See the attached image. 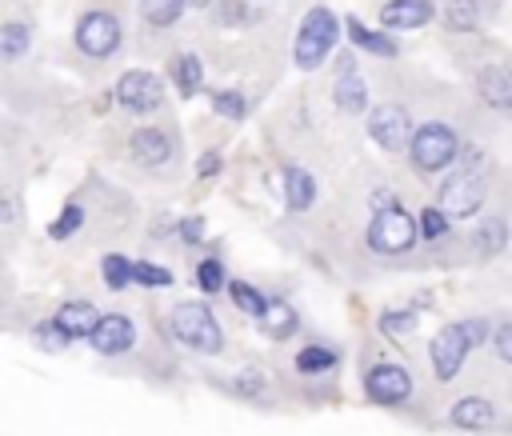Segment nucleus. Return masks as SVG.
Masks as SVG:
<instances>
[{
	"label": "nucleus",
	"mask_w": 512,
	"mask_h": 436,
	"mask_svg": "<svg viewBox=\"0 0 512 436\" xmlns=\"http://www.w3.org/2000/svg\"><path fill=\"white\" fill-rule=\"evenodd\" d=\"M336 364V356H332V348H320V344H308V348H300L296 352V368L304 372V376H312V372H328Z\"/></svg>",
	"instance_id": "5701e85b"
},
{
	"label": "nucleus",
	"mask_w": 512,
	"mask_h": 436,
	"mask_svg": "<svg viewBox=\"0 0 512 436\" xmlns=\"http://www.w3.org/2000/svg\"><path fill=\"white\" fill-rule=\"evenodd\" d=\"M380 20L388 28H420L432 20V0H388L380 8Z\"/></svg>",
	"instance_id": "f8f14e48"
},
{
	"label": "nucleus",
	"mask_w": 512,
	"mask_h": 436,
	"mask_svg": "<svg viewBox=\"0 0 512 436\" xmlns=\"http://www.w3.org/2000/svg\"><path fill=\"white\" fill-rule=\"evenodd\" d=\"M380 328H384L388 336H408V332L416 328V312H384V316H380Z\"/></svg>",
	"instance_id": "72a5a7b5"
},
{
	"label": "nucleus",
	"mask_w": 512,
	"mask_h": 436,
	"mask_svg": "<svg viewBox=\"0 0 512 436\" xmlns=\"http://www.w3.org/2000/svg\"><path fill=\"white\" fill-rule=\"evenodd\" d=\"M468 348H472V344H468V336H464L460 324L436 332V336H432V368H436V376H440V380H452V376L460 372Z\"/></svg>",
	"instance_id": "1a4fd4ad"
},
{
	"label": "nucleus",
	"mask_w": 512,
	"mask_h": 436,
	"mask_svg": "<svg viewBox=\"0 0 512 436\" xmlns=\"http://www.w3.org/2000/svg\"><path fill=\"white\" fill-rule=\"evenodd\" d=\"M240 388H260V372H244L240 376Z\"/></svg>",
	"instance_id": "79ce46f5"
},
{
	"label": "nucleus",
	"mask_w": 512,
	"mask_h": 436,
	"mask_svg": "<svg viewBox=\"0 0 512 436\" xmlns=\"http://www.w3.org/2000/svg\"><path fill=\"white\" fill-rule=\"evenodd\" d=\"M212 108H216L220 116H228V120H244V116H248V104H244L240 92H216V96H212Z\"/></svg>",
	"instance_id": "7c9ffc66"
},
{
	"label": "nucleus",
	"mask_w": 512,
	"mask_h": 436,
	"mask_svg": "<svg viewBox=\"0 0 512 436\" xmlns=\"http://www.w3.org/2000/svg\"><path fill=\"white\" fill-rule=\"evenodd\" d=\"M172 76H176L180 96H196V92L204 88V68H200V60H196L192 52H180V56L172 60Z\"/></svg>",
	"instance_id": "f3484780"
},
{
	"label": "nucleus",
	"mask_w": 512,
	"mask_h": 436,
	"mask_svg": "<svg viewBox=\"0 0 512 436\" xmlns=\"http://www.w3.org/2000/svg\"><path fill=\"white\" fill-rule=\"evenodd\" d=\"M496 352H500V360H512V324L496 328Z\"/></svg>",
	"instance_id": "4c0bfd02"
},
{
	"label": "nucleus",
	"mask_w": 512,
	"mask_h": 436,
	"mask_svg": "<svg viewBox=\"0 0 512 436\" xmlns=\"http://www.w3.org/2000/svg\"><path fill=\"white\" fill-rule=\"evenodd\" d=\"M364 388H368V396H372L376 404H400V400H408L412 380H408V372L396 368V364H376V368L364 376Z\"/></svg>",
	"instance_id": "9d476101"
},
{
	"label": "nucleus",
	"mask_w": 512,
	"mask_h": 436,
	"mask_svg": "<svg viewBox=\"0 0 512 436\" xmlns=\"http://www.w3.org/2000/svg\"><path fill=\"white\" fill-rule=\"evenodd\" d=\"M196 284H200L204 292H220V288H224V264H220V260H200Z\"/></svg>",
	"instance_id": "473e14b6"
},
{
	"label": "nucleus",
	"mask_w": 512,
	"mask_h": 436,
	"mask_svg": "<svg viewBox=\"0 0 512 436\" xmlns=\"http://www.w3.org/2000/svg\"><path fill=\"white\" fill-rule=\"evenodd\" d=\"M184 4L188 0H140V12H144L148 24H160L164 28V24H172L184 12Z\"/></svg>",
	"instance_id": "b1692460"
},
{
	"label": "nucleus",
	"mask_w": 512,
	"mask_h": 436,
	"mask_svg": "<svg viewBox=\"0 0 512 436\" xmlns=\"http://www.w3.org/2000/svg\"><path fill=\"white\" fill-rule=\"evenodd\" d=\"M408 152H412V164H416V168L440 172V168H448V160L456 156V132H452L448 124H424V128L412 132Z\"/></svg>",
	"instance_id": "7ed1b4c3"
},
{
	"label": "nucleus",
	"mask_w": 512,
	"mask_h": 436,
	"mask_svg": "<svg viewBox=\"0 0 512 436\" xmlns=\"http://www.w3.org/2000/svg\"><path fill=\"white\" fill-rule=\"evenodd\" d=\"M348 36H352V44H356V48H364V52H376V56H396V44H392L388 36H380V32H368L360 20H348Z\"/></svg>",
	"instance_id": "4be33fe9"
},
{
	"label": "nucleus",
	"mask_w": 512,
	"mask_h": 436,
	"mask_svg": "<svg viewBox=\"0 0 512 436\" xmlns=\"http://www.w3.org/2000/svg\"><path fill=\"white\" fill-rule=\"evenodd\" d=\"M24 48H28V28H24V24H4V28H0V52H4L8 60H16Z\"/></svg>",
	"instance_id": "c756f323"
},
{
	"label": "nucleus",
	"mask_w": 512,
	"mask_h": 436,
	"mask_svg": "<svg viewBox=\"0 0 512 436\" xmlns=\"http://www.w3.org/2000/svg\"><path fill=\"white\" fill-rule=\"evenodd\" d=\"M188 4H192V8H208L212 0H188Z\"/></svg>",
	"instance_id": "37998d69"
},
{
	"label": "nucleus",
	"mask_w": 512,
	"mask_h": 436,
	"mask_svg": "<svg viewBox=\"0 0 512 436\" xmlns=\"http://www.w3.org/2000/svg\"><path fill=\"white\" fill-rule=\"evenodd\" d=\"M476 88H480V96L492 108H512V68H504V64L484 68L480 80H476Z\"/></svg>",
	"instance_id": "2eb2a0df"
},
{
	"label": "nucleus",
	"mask_w": 512,
	"mask_h": 436,
	"mask_svg": "<svg viewBox=\"0 0 512 436\" xmlns=\"http://www.w3.org/2000/svg\"><path fill=\"white\" fill-rule=\"evenodd\" d=\"M372 208H376V212L396 208V196H392V192H372Z\"/></svg>",
	"instance_id": "a19ab883"
},
{
	"label": "nucleus",
	"mask_w": 512,
	"mask_h": 436,
	"mask_svg": "<svg viewBox=\"0 0 512 436\" xmlns=\"http://www.w3.org/2000/svg\"><path fill=\"white\" fill-rule=\"evenodd\" d=\"M228 292H232V300H236V308H240V312L260 316V312L268 308V296H264V292H256V288H252V284H244V280H232V284H228Z\"/></svg>",
	"instance_id": "393cba45"
},
{
	"label": "nucleus",
	"mask_w": 512,
	"mask_h": 436,
	"mask_svg": "<svg viewBox=\"0 0 512 436\" xmlns=\"http://www.w3.org/2000/svg\"><path fill=\"white\" fill-rule=\"evenodd\" d=\"M56 320H60V328H64L72 340H92V332H96V324H100V312H96L88 300H72V304H64V308L56 312Z\"/></svg>",
	"instance_id": "4468645a"
},
{
	"label": "nucleus",
	"mask_w": 512,
	"mask_h": 436,
	"mask_svg": "<svg viewBox=\"0 0 512 436\" xmlns=\"http://www.w3.org/2000/svg\"><path fill=\"white\" fill-rule=\"evenodd\" d=\"M452 424H456V428H488V424H492V404L480 400V396H464V400L452 408Z\"/></svg>",
	"instance_id": "a211bd4d"
},
{
	"label": "nucleus",
	"mask_w": 512,
	"mask_h": 436,
	"mask_svg": "<svg viewBox=\"0 0 512 436\" xmlns=\"http://www.w3.org/2000/svg\"><path fill=\"white\" fill-rule=\"evenodd\" d=\"M444 20H448V28H460V32L480 28V20H484V4H480V0H448Z\"/></svg>",
	"instance_id": "412c9836"
},
{
	"label": "nucleus",
	"mask_w": 512,
	"mask_h": 436,
	"mask_svg": "<svg viewBox=\"0 0 512 436\" xmlns=\"http://www.w3.org/2000/svg\"><path fill=\"white\" fill-rule=\"evenodd\" d=\"M80 220H84V212H80V208H76V204H68V208H64V212H60V220H56V224H52V228H48V232H52V236H56V240H64V236H72V232H76V228H80Z\"/></svg>",
	"instance_id": "f704fd0d"
},
{
	"label": "nucleus",
	"mask_w": 512,
	"mask_h": 436,
	"mask_svg": "<svg viewBox=\"0 0 512 436\" xmlns=\"http://www.w3.org/2000/svg\"><path fill=\"white\" fill-rule=\"evenodd\" d=\"M312 196H316L312 176H308L304 168H288V176H284V200H288V208L304 212V208L312 204Z\"/></svg>",
	"instance_id": "aec40b11"
},
{
	"label": "nucleus",
	"mask_w": 512,
	"mask_h": 436,
	"mask_svg": "<svg viewBox=\"0 0 512 436\" xmlns=\"http://www.w3.org/2000/svg\"><path fill=\"white\" fill-rule=\"evenodd\" d=\"M132 280L136 284H148V288H168L172 284V272L160 268V264H148V260H132Z\"/></svg>",
	"instance_id": "cd10ccee"
},
{
	"label": "nucleus",
	"mask_w": 512,
	"mask_h": 436,
	"mask_svg": "<svg viewBox=\"0 0 512 436\" xmlns=\"http://www.w3.org/2000/svg\"><path fill=\"white\" fill-rule=\"evenodd\" d=\"M332 44H336V16L328 8H312L300 24V36H296V64L320 68L324 56L332 52Z\"/></svg>",
	"instance_id": "f03ea898"
},
{
	"label": "nucleus",
	"mask_w": 512,
	"mask_h": 436,
	"mask_svg": "<svg viewBox=\"0 0 512 436\" xmlns=\"http://www.w3.org/2000/svg\"><path fill=\"white\" fill-rule=\"evenodd\" d=\"M76 44L84 56H112L116 44H120V24L108 16V12H88L80 24H76Z\"/></svg>",
	"instance_id": "39448f33"
},
{
	"label": "nucleus",
	"mask_w": 512,
	"mask_h": 436,
	"mask_svg": "<svg viewBox=\"0 0 512 436\" xmlns=\"http://www.w3.org/2000/svg\"><path fill=\"white\" fill-rule=\"evenodd\" d=\"M368 244L376 252H404L416 244V220L400 208H384V212H376V220L368 228Z\"/></svg>",
	"instance_id": "20e7f679"
},
{
	"label": "nucleus",
	"mask_w": 512,
	"mask_h": 436,
	"mask_svg": "<svg viewBox=\"0 0 512 436\" xmlns=\"http://www.w3.org/2000/svg\"><path fill=\"white\" fill-rule=\"evenodd\" d=\"M504 240H508V228H504V220H484L480 224V232H476V248L488 256V252H500L504 248Z\"/></svg>",
	"instance_id": "a878e982"
},
{
	"label": "nucleus",
	"mask_w": 512,
	"mask_h": 436,
	"mask_svg": "<svg viewBox=\"0 0 512 436\" xmlns=\"http://www.w3.org/2000/svg\"><path fill=\"white\" fill-rule=\"evenodd\" d=\"M216 168H220V156H216V152H204V156H200V164H196V172H200V176H216Z\"/></svg>",
	"instance_id": "ea45409f"
},
{
	"label": "nucleus",
	"mask_w": 512,
	"mask_h": 436,
	"mask_svg": "<svg viewBox=\"0 0 512 436\" xmlns=\"http://www.w3.org/2000/svg\"><path fill=\"white\" fill-rule=\"evenodd\" d=\"M116 100H120L124 108H132V112H152V108L164 104V84H160L152 72L132 68V72L120 76V84H116Z\"/></svg>",
	"instance_id": "423d86ee"
},
{
	"label": "nucleus",
	"mask_w": 512,
	"mask_h": 436,
	"mask_svg": "<svg viewBox=\"0 0 512 436\" xmlns=\"http://www.w3.org/2000/svg\"><path fill=\"white\" fill-rule=\"evenodd\" d=\"M180 236H184L188 244H196V240L204 236V220H200V216H192V220H184V224H180Z\"/></svg>",
	"instance_id": "58836bf2"
},
{
	"label": "nucleus",
	"mask_w": 512,
	"mask_h": 436,
	"mask_svg": "<svg viewBox=\"0 0 512 436\" xmlns=\"http://www.w3.org/2000/svg\"><path fill=\"white\" fill-rule=\"evenodd\" d=\"M216 20H220V24H244V20H248V8H244L240 0H224V4L216 8Z\"/></svg>",
	"instance_id": "c9c22d12"
},
{
	"label": "nucleus",
	"mask_w": 512,
	"mask_h": 436,
	"mask_svg": "<svg viewBox=\"0 0 512 436\" xmlns=\"http://www.w3.org/2000/svg\"><path fill=\"white\" fill-rule=\"evenodd\" d=\"M172 332L192 352H220L224 348V332L204 304H176L172 308Z\"/></svg>",
	"instance_id": "f257e3e1"
},
{
	"label": "nucleus",
	"mask_w": 512,
	"mask_h": 436,
	"mask_svg": "<svg viewBox=\"0 0 512 436\" xmlns=\"http://www.w3.org/2000/svg\"><path fill=\"white\" fill-rule=\"evenodd\" d=\"M368 132L372 140L384 148V152H396L404 144H412V120L400 104H380L372 116H368Z\"/></svg>",
	"instance_id": "0eeeda50"
},
{
	"label": "nucleus",
	"mask_w": 512,
	"mask_h": 436,
	"mask_svg": "<svg viewBox=\"0 0 512 436\" xmlns=\"http://www.w3.org/2000/svg\"><path fill=\"white\" fill-rule=\"evenodd\" d=\"M256 320H260V328H264L268 336H276V340H284V336L296 332V312H292L284 300H268V308H264Z\"/></svg>",
	"instance_id": "dca6fc26"
},
{
	"label": "nucleus",
	"mask_w": 512,
	"mask_h": 436,
	"mask_svg": "<svg viewBox=\"0 0 512 436\" xmlns=\"http://www.w3.org/2000/svg\"><path fill=\"white\" fill-rule=\"evenodd\" d=\"M332 96H336L340 112H364V104H368V88H364V80L356 72H344L336 80V92Z\"/></svg>",
	"instance_id": "6ab92c4d"
},
{
	"label": "nucleus",
	"mask_w": 512,
	"mask_h": 436,
	"mask_svg": "<svg viewBox=\"0 0 512 436\" xmlns=\"http://www.w3.org/2000/svg\"><path fill=\"white\" fill-rule=\"evenodd\" d=\"M36 340H40V348H48V352H64V348L72 344V336L60 328V320H44V324H36Z\"/></svg>",
	"instance_id": "c85d7f7f"
},
{
	"label": "nucleus",
	"mask_w": 512,
	"mask_h": 436,
	"mask_svg": "<svg viewBox=\"0 0 512 436\" xmlns=\"http://www.w3.org/2000/svg\"><path fill=\"white\" fill-rule=\"evenodd\" d=\"M460 328H464V336H468L472 348H480L488 340V320H460Z\"/></svg>",
	"instance_id": "e433bc0d"
},
{
	"label": "nucleus",
	"mask_w": 512,
	"mask_h": 436,
	"mask_svg": "<svg viewBox=\"0 0 512 436\" xmlns=\"http://www.w3.org/2000/svg\"><path fill=\"white\" fill-rule=\"evenodd\" d=\"M100 272H104V284L108 288H124L128 280H132V260H124V256H104L100 260Z\"/></svg>",
	"instance_id": "bb28decb"
},
{
	"label": "nucleus",
	"mask_w": 512,
	"mask_h": 436,
	"mask_svg": "<svg viewBox=\"0 0 512 436\" xmlns=\"http://www.w3.org/2000/svg\"><path fill=\"white\" fill-rule=\"evenodd\" d=\"M484 200V180L476 172H456L444 188H440V208L448 216H472Z\"/></svg>",
	"instance_id": "6e6552de"
},
{
	"label": "nucleus",
	"mask_w": 512,
	"mask_h": 436,
	"mask_svg": "<svg viewBox=\"0 0 512 436\" xmlns=\"http://www.w3.org/2000/svg\"><path fill=\"white\" fill-rule=\"evenodd\" d=\"M448 232V212L444 208H424L420 212V236L424 240H440Z\"/></svg>",
	"instance_id": "2f4dec72"
},
{
	"label": "nucleus",
	"mask_w": 512,
	"mask_h": 436,
	"mask_svg": "<svg viewBox=\"0 0 512 436\" xmlns=\"http://www.w3.org/2000/svg\"><path fill=\"white\" fill-rule=\"evenodd\" d=\"M132 340H136L132 320H128V316H116V312L100 316V324H96V332H92V348H96L100 356L128 352V348H132Z\"/></svg>",
	"instance_id": "9b49d317"
},
{
	"label": "nucleus",
	"mask_w": 512,
	"mask_h": 436,
	"mask_svg": "<svg viewBox=\"0 0 512 436\" xmlns=\"http://www.w3.org/2000/svg\"><path fill=\"white\" fill-rule=\"evenodd\" d=\"M168 156H172V140H168L160 128H140V132L132 136V160H136V164L160 168Z\"/></svg>",
	"instance_id": "ddd939ff"
}]
</instances>
